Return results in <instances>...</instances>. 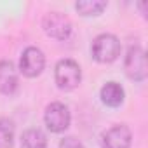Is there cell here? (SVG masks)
<instances>
[{
	"label": "cell",
	"mask_w": 148,
	"mask_h": 148,
	"mask_svg": "<svg viewBox=\"0 0 148 148\" xmlns=\"http://www.w3.org/2000/svg\"><path fill=\"white\" fill-rule=\"evenodd\" d=\"M92 58L99 63H112L119 58L120 54V42L115 35L110 33H103L98 35L92 42Z\"/></svg>",
	"instance_id": "6da1fadb"
},
{
	"label": "cell",
	"mask_w": 148,
	"mask_h": 148,
	"mask_svg": "<svg viewBox=\"0 0 148 148\" xmlns=\"http://www.w3.org/2000/svg\"><path fill=\"white\" fill-rule=\"evenodd\" d=\"M82 71L73 59H61L56 64V84L63 91H71L80 84Z\"/></svg>",
	"instance_id": "7a4b0ae2"
},
{
	"label": "cell",
	"mask_w": 148,
	"mask_h": 148,
	"mask_svg": "<svg viewBox=\"0 0 148 148\" xmlns=\"http://www.w3.org/2000/svg\"><path fill=\"white\" fill-rule=\"evenodd\" d=\"M124 68L127 77L132 80H145L146 79V54L139 45H132L127 51L125 61H124Z\"/></svg>",
	"instance_id": "3957f363"
},
{
	"label": "cell",
	"mask_w": 148,
	"mask_h": 148,
	"mask_svg": "<svg viewBox=\"0 0 148 148\" xmlns=\"http://www.w3.org/2000/svg\"><path fill=\"white\" fill-rule=\"evenodd\" d=\"M42 26H44V32L56 40H66L71 33V23L61 12H49L44 18Z\"/></svg>",
	"instance_id": "277c9868"
},
{
	"label": "cell",
	"mask_w": 148,
	"mask_h": 148,
	"mask_svg": "<svg viewBox=\"0 0 148 148\" xmlns=\"http://www.w3.org/2000/svg\"><path fill=\"white\" fill-rule=\"evenodd\" d=\"M44 120H45V125L49 127V131L61 132L70 125V110L63 103H51L45 108Z\"/></svg>",
	"instance_id": "5b68a950"
},
{
	"label": "cell",
	"mask_w": 148,
	"mask_h": 148,
	"mask_svg": "<svg viewBox=\"0 0 148 148\" xmlns=\"http://www.w3.org/2000/svg\"><path fill=\"white\" fill-rule=\"evenodd\" d=\"M45 66V58H44V52L37 47H28L23 51V56H21V61H19V70L23 75L26 77H37L42 73Z\"/></svg>",
	"instance_id": "8992f818"
},
{
	"label": "cell",
	"mask_w": 148,
	"mask_h": 148,
	"mask_svg": "<svg viewBox=\"0 0 148 148\" xmlns=\"http://www.w3.org/2000/svg\"><path fill=\"white\" fill-rule=\"evenodd\" d=\"M131 138L127 125H113L101 136V148H129Z\"/></svg>",
	"instance_id": "52a82bcc"
},
{
	"label": "cell",
	"mask_w": 148,
	"mask_h": 148,
	"mask_svg": "<svg viewBox=\"0 0 148 148\" xmlns=\"http://www.w3.org/2000/svg\"><path fill=\"white\" fill-rule=\"evenodd\" d=\"M18 89V73L11 61H0V92L12 94Z\"/></svg>",
	"instance_id": "ba28073f"
},
{
	"label": "cell",
	"mask_w": 148,
	"mask_h": 148,
	"mask_svg": "<svg viewBox=\"0 0 148 148\" xmlns=\"http://www.w3.org/2000/svg\"><path fill=\"white\" fill-rule=\"evenodd\" d=\"M101 101L106 106H120L124 103V89L117 82H108L101 87Z\"/></svg>",
	"instance_id": "9c48e42d"
},
{
	"label": "cell",
	"mask_w": 148,
	"mask_h": 148,
	"mask_svg": "<svg viewBox=\"0 0 148 148\" xmlns=\"http://www.w3.org/2000/svg\"><path fill=\"white\" fill-rule=\"evenodd\" d=\"M23 148H47V138L40 129H28L21 136Z\"/></svg>",
	"instance_id": "30bf717a"
},
{
	"label": "cell",
	"mask_w": 148,
	"mask_h": 148,
	"mask_svg": "<svg viewBox=\"0 0 148 148\" xmlns=\"http://www.w3.org/2000/svg\"><path fill=\"white\" fill-rule=\"evenodd\" d=\"M75 9L82 16H99L106 9V2L103 0H82L75 4Z\"/></svg>",
	"instance_id": "8fae6325"
},
{
	"label": "cell",
	"mask_w": 148,
	"mask_h": 148,
	"mask_svg": "<svg viewBox=\"0 0 148 148\" xmlns=\"http://www.w3.org/2000/svg\"><path fill=\"white\" fill-rule=\"evenodd\" d=\"M14 124L9 119H0V148H12Z\"/></svg>",
	"instance_id": "7c38bea8"
},
{
	"label": "cell",
	"mask_w": 148,
	"mask_h": 148,
	"mask_svg": "<svg viewBox=\"0 0 148 148\" xmlns=\"http://www.w3.org/2000/svg\"><path fill=\"white\" fill-rule=\"evenodd\" d=\"M59 148H84V145L77 139V138H73V136H68L64 139H61L59 143Z\"/></svg>",
	"instance_id": "4fadbf2b"
}]
</instances>
